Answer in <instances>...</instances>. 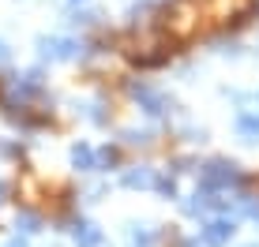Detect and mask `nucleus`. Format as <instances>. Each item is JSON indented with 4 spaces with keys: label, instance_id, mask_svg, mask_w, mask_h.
Instances as JSON below:
<instances>
[{
    "label": "nucleus",
    "instance_id": "f257e3e1",
    "mask_svg": "<svg viewBox=\"0 0 259 247\" xmlns=\"http://www.w3.org/2000/svg\"><path fill=\"white\" fill-rule=\"evenodd\" d=\"M229 236H233V221H210L203 228V243H210V247L229 243Z\"/></svg>",
    "mask_w": 259,
    "mask_h": 247
},
{
    "label": "nucleus",
    "instance_id": "423d86ee",
    "mask_svg": "<svg viewBox=\"0 0 259 247\" xmlns=\"http://www.w3.org/2000/svg\"><path fill=\"white\" fill-rule=\"evenodd\" d=\"M237 128H240V135L255 139V135H259V116H240V120H237Z\"/></svg>",
    "mask_w": 259,
    "mask_h": 247
},
{
    "label": "nucleus",
    "instance_id": "f03ea898",
    "mask_svg": "<svg viewBox=\"0 0 259 247\" xmlns=\"http://www.w3.org/2000/svg\"><path fill=\"white\" fill-rule=\"evenodd\" d=\"M203 183L207 188H222V183H233V165H210L203 172Z\"/></svg>",
    "mask_w": 259,
    "mask_h": 247
},
{
    "label": "nucleus",
    "instance_id": "f8f14e48",
    "mask_svg": "<svg viewBox=\"0 0 259 247\" xmlns=\"http://www.w3.org/2000/svg\"><path fill=\"white\" fill-rule=\"evenodd\" d=\"M4 191H8V188H4V183H0V202H4Z\"/></svg>",
    "mask_w": 259,
    "mask_h": 247
},
{
    "label": "nucleus",
    "instance_id": "20e7f679",
    "mask_svg": "<svg viewBox=\"0 0 259 247\" xmlns=\"http://www.w3.org/2000/svg\"><path fill=\"white\" fill-rule=\"evenodd\" d=\"M102 243V232L94 225H79L75 228V247H98Z\"/></svg>",
    "mask_w": 259,
    "mask_h": 247
},
{
    "label": "nucleus",
    "instance_id": "0eeeda50",
    "mask_svg": "<svg viewBox=\"0 0 259 247\" xmlns=\"http://www.w3.org/2000/svg\"><path fill=\"white\" fill-rule=\"evenodd\" d=\"M150 180H154V176H150L147 169H143V172H128V176H124V183H128V188H147Z\"/></svg>",
    "mask_w": 259,
    "mask_h": 247
},
{
    "label": "nucleus",
    "instance_id": "1a4fd4ad",
    "mask_svg": "<svg viewBox=\"0 0 259 247\" xmlns=\"http://www.w3.org/2000/svg\"><path fill=\"white\" fill-rule=\"evenodd\" d=\"M23 232H38V217L26 214V217H23Z\"/></svg>",
    "mask_w": 259,
    "mask_h": 247
},
{
    "label": "nucleus",
    "instance_id": "39448f33",
    "mask_svg": "<svg viewBox=\"0 0 259 247\" xmlns=\"http://www.w3.org/2000/svg\"><path fill=\"white\" fill-rule=\"evenodd\" d=\"M71 161H75L79 169H94V154H91V146H75V150H71Z\"/></svg>",
    "mask_w": 259,
    "mask_h": 247
},
{
    "label": "nucleus",
    "instance_id": "9d476101",
    "mask_svg": "<svg viewBox=\"0 0 259 247\" xmlns=\"http://www.w3.org/2000/svg\"><path fill=\"white\" fill-rule=\"evenodd\" d=\"M0 60H8V45H4V41H0Z\"/></svg>",
    "mask_w": 259,
    "mask_h": 247
},
{
    "label": "nucleus",
    "instance_id": "6e6552de",
    "mask_svg": "<svg viewBox=\"0 0 259 247\" xmlns=\"http://www.w3.org/2000/svg\"><path fill=\"white\" fill-rule=\"evenodd\" d=\"M132 247H150V232H132Z\"/></svg>",
    "mask_w": 259,
    "mask_h": 247
},
{
    "label": "nucleus",
    "instance_id": "7ed1b4c3",
    "mask_svg": "<svg viewBox=\"0 0 259 247\" xmlns=\"http://www.w3.org/2000/svg\"><path fill=\"white\" fill-rule=\"evenodd\" d=\"M41 52H46V56H75V41H64V38H41Z\"/></svg>",
    "mask_w": 259,
    "mask_h": 247
},
{
    "label": "nucleus",
    "instance_id": "9b49d317",
    "mask_svg": "<svg viewBox=\"0 0 259 247\" xmlns=\"http://www.w3.org/2000/svg\"><path fill=\"white\" fill-rule=\"evenodd\" d=\"M8 247H26V243H23V240H12V243H8Z\"/></svg>",
    "mask_w": 259,
    "mask_h": 247
}]
</instances>
